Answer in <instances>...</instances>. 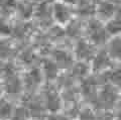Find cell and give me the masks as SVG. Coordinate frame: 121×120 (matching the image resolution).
<instances>
[{
    "label": "cell",
    "mask_w": 121,
    "mask_h": 120,
    "mask_svg": "<svg viewBox=\"0 0 121 120\" xmlns=\"http://www.w3.org/2000/svg\"><path fill=\"white\" fill-rule=\"evenodd\" d=\"M87 33L91 43L95 46L104 44L108 40V32L106 31L105 26L101 23L100 20L92 19L87 24Z\"/></svg>",
    "instance_id": "obj_1"
},
{
    "label": "cell",
    "mask_w": 121,
    "mask_h": 120,
    "mask_svg": "<svg viewBox=\"0 0 121 120\" xmlns=\"http://www.w3.org/2000/svg\"><path fill=\"white\" fill-rule=\"evenodd\" d=\"M39 23L44 27L50 26L52 21V2L51 0H43L36 5L35 15Z\"/></svg>",
    "instance_id": "obj_2"
},
{
    "label": "cell",
    "mask_w": 121,
    "mask_h": 120,
    "mask_svg": "<svg viewBox=\"0 0 121 120\" xmlns=\"http://www.w3.org/2000/svg\"><path fill=\"white\" fill-rule=\"evenodd\" d=\"M52 18L60 24H66L72 19V6L60 0L52 3Z\"/></svg>",
    "instance_id": "obj_3"
},
{
    "label": "cell",
    "mask_w": 121,
    "mask_h": 120,
    "mask_svg": "<svg viewBox=\"0 0 121 120\" xmlns=\"http://www.w3.org/2000/svg\"><path fill=\"white\" fill-rule=\"evenodd\" d=\"M94 52H95V48L92 43H89L85 39H80L76 44V57L82 62L92 60L94 58Z\"/></svg>",
    "instance_id": "obj_4"
},
{
    "label": "cell",
    "mask_w": 121,
    "mask_h": 120,
    "mask_svg": "<svg viewBox=\"0 0 121 120\" xmlns=\"http://www.w3.org/2000/svg\"><path fill=\"white\" fill-rule=\"evenodd\" d=\"M35 7L36 5H35V2L30 0H18L15 12L20 20L27 21L35 15Z\"/></svg>",
    "instance_id": "obj_5"
},
{
    "label": "cell",
    "mask_w": 121,
    "mask_h": 120,
    "mask_svg": "<svg viewBox=\"0 0 121 120\" xmlns=\"http://www.w3.org/2000/svg\"><path fill=\"white\" fill-rule=\"evenodd\" d=\"M116 9L117 7L114 2L110 1V0H103V1H100L98 3L96 12L98 13L101 19L109 20L115 15Z\"/></svg>",
    "instance_id": "obj_6"
},
{
    "label": "cell",
    "mask_w": 121,
    "mask_h": 120,
    "mask_svg": "<svg viewBox=\"0 0 121 120\" xmlns=\"http://www.w3.org/2000/svg\"><path fill=\"white\" fill-rule=\"evenodd\" d=\"M45 102L47 108L52 112L58 111L60 108V98L54 88L48 87L45 89Z\"/></svg>",
    "instance_id": "obj_7"
},
{
    "label": "cell",
    "mask_w": 121,
    "mask_h": 120,
    "mask_svg": "<svg viewBox=\"0 0 121 120\" xmlns=\"http://www.w3.org/2000/svg\"><path fill=\"white\" fill-rule=\"evenodd\" d=\"M110 66V56L107 51H100L93 58L92 68L95 72L101 70H105Z\"/></svg>",
    "instance_id": "obj_8"
},
{
    "label": "cell",
    "mask_w": 121,
    "mask_h": 120,
    "mask_svg": "<svg viewBox=\"0 0 121 120\" xmlns=\"http://www.w3.org/2000/svg\"><path fill=\"white\" fill-rule=\"evenodd\" d=\"M100 99L104 106L111 107L114 105L115 101L117 100V93L114 90V88L106 86V87L102 89L101 94H100Z\"/></svg>",
    "instance_id": "obj_9"
},
{
    "label": "cell",
    "mask_w": 121,
    "mask_h": 120,
    "mask_svg": "<svg viewBox=\"0 0 121 120\" xmlns=\"http://www.w3.org/2000/svg\"><path fill=\"white\" fill-rule=\"evenodd\" d=\"M5 90L9 94H17L21 90V82L16 75L10 74L7 75V79L5 82Z\"/></svg>",
    "instance_id": "obj_10"
},
{
    "label": "cell",
    "mask_w": 121,
    "mask_h": 120,
    "mask_svg": "<svg viewBox=\"0 0 121 120\" xmlns=\"http://www.w3.org/2000/svg\"><path fill=\"white\" fill-rule=\"evenodd\" d=\"M55 60H56V64L60 68L67 69L72 65L73 63V59H72L71 55L69 52H67L66 51L63 50H58L55 51Z\"/></svg>",
    "instance_id": "obj_11"
},
{
    "label": "cell",
    "mask_w": 121,
    "mask_h": 120,
    "mask_svg": "<svg viewBox=\"0 0 121 120\" xmlns=\"http://www.w3.org/2000/svg\"><path fill=\"white\" fill-rule=\"evenodd\" d=\"M29 28L30 24L27 21L19 20L17 23L12 25V35L15 36L16 39H23L27 35Z\"/></svg>",
    "instance_id": "obj_12"
},
{
    "label": "cell",
    "mask_w": 121,
    "mask_h": 120,
    "mask_svg": "<svg viewBox=\"0 0 121 120\" xmlns=\"http://www.w3.org/2000/svg\"><path fill=\"white\" fill-rule=\"evenodd\" d=\"M18 0H0V17L15 12Z\"/></svg>",
    "instance_id": "obj_13"
},
{
    "label": "cell",
    "mask_w": 121,
    "mask_h": 120,
    "mask_svg": "<svg viewBox=\"0 0 121 120\" xmlns=\"http://www.w3.org/2000/svg\"><path fill=\"white\" fill-rule=\"evenodd\" d=\"M14 51L13 46L8 39H0V59L7 60L12 56Z\"/></svg>",
    "instance_id": "obj_14"
},
{
    "label": "cell",
    "mask_w": 121,
    "mask_h": 120,
    "mask_svg": "<svg viewBox=\"0 0 121 120\" xmlns=\"http://www.w3.org/2000/svg\"><path fill=\"white\" fill-rule=\"evenodd\" d=\"M106 31L109 35H117L121 32V20L118 18H111L105 25Z\"/></svg>",
    "instance_id": "obj_15"
},
{
    "label": "cell",
    "mask_w": 121,
    "mask_h": 120,
    "mask_svg": "<svg viewBox=\"0 0 121 120\" xmlns=\"http://www.w3.org/2000/svg\"><path fill=\"white\" fill-rule=\"evenodd\" d=\"M43 72L45 77L50 80L56 79L59 74V68L56 63H52V61H45L43 63Z\"/></svg>",
    "instance_id": "obj_16"
},
{
    "label": "cell",
    "mask_w": 121,
    "mask_h": 120,
    "mask_svg": "<svg viewBox=\"0 0 121 120\" xmlns=\"http://www.w3.org/2000/svg\"><path fill=\"white\" fill-rule=\"evenodd\" d=\"M82 31V23L79 20H70L68 22V27L66 29V34L70 37L79 36Z\"/></svg>",
    "instance_id": "obj_17"
},
{
    "label": "cell",
    "mask_w": 121,
    "mask_h": 120,
    "mask_svg": "<svg viewBox=\"0 0 121 120\" xmlns=\"http://www.w3.org/2000/svg\"><path fill=\"white\" fill-rule=\"evenodd\" d=\"M109 56L113 58H121V37H114L109 43Z\"/></svg>",
    "instance_id": "obj_18"
},
{
    "label": "cell",
    "mask_w": 121,
    "mask_h": 120,
    "mask_svg": "<svg viewBox=\"0 0 121 120\" xmlns=\"http://www.w3.org/2000/svg\"><path fill=\"white\" fill-rule=\"evenodd\" d=\"M25 82H26V85L30 86V87L37 86L39 84H40V82H41V74L39 72V70L33 69V70L30 71V72L26 75Z\"/></svg>",
    "instance_id": "obj_19"
},
{
    "label": "cell",
    "mask_w": 121,
    "mask_h": 120,
    "mask_svg": "<svg viewBox=\"0 0 121 120\" xmlns=\"http://www.w3.org/2000/svg\"><path fill=\"white\" fill-rule=\"evenodd\" d=\"M82 91H83V94H84L86 97H88V98H93V97L95 96V93H96L95 83L91 80L85 81V83L82 86Z\"/></svg>",
    "instance_id": "obj_20"
},
{
    "label": "cell",
    "mask_w": 121,
    "mask_h": 120,
    "mask_svg": "<svg viewBox=\"0 0 121 120\" xmlns=\"http://www.w3.org/2000/svg\"><path fill=\"white\" fill-rule=\"evenodd\" d=\"M88 73V66L85 64V62H80L76 64L73 68V75L75 77L83 78Z\"/></svg>",
    "instance_id": "obj_21"
},
{
    "label": "cell",
    "mask_w": 121,
    "mask_h": 120,
    "mask_svg": "<svg viewBox=\"0 0 121 120\" xmlns=\"http://www.w3.org/2000/svg\"><path fill=\"white\" fill-rule=\"evenodd\" d=\"M0 35L9 36L12 35V24L7 22L4 17H0Z\"/></svg>",
    "instance_id": "obj_22"
},
{
    "label": "cell",
    "mask_w": 121,
    "mask_h": 120,
    "mask_svg": "<svg viewBox=\"0 0 121 120\" xmlns=\"http://www.w3.org/2000/svg\"><path fill=\"white\" fill-rule=\"evenodd\" d=\"M12 113L11 105L4 99H0V118H8Z\"/></svg>",
    "instance_id": "obj_23"
},
{
    "label": "cell",
    "mask_w": 121,
    "mask_h": 120,
    "mask_svg": "<svg viewBox=\"0 0 121 120\" xmlns=\"http://www.w3.org/2000/svg\"><path fill=\"white\" fill-rule=\"evenodd\" d=\"M107 77L108 80H110L114 85L121 87V70L111 71V72L108 73Z\"/></svg>",
    "instance_id": "obj_24"
},
{
    "label": "cell",
    "mask_w": 121,
    "mask_h": 120,
    "mask_svg": "<svg viewBox=\"0 0 121 120\" xmlns=\"http://www.w3.org/2000/svg\"><path fill=\"white\" fill-rule=\"evenodd\" d=\"M21 61L25 63V64H30L33 60H35V54H33V51H29V50H26V51H23L21 52Z\"/></svg>",
    "instance_id": "obj_25"
},
{
    "label": "cell",
    "mask_w": 121,
    "mask_h": 120,
    "mask_svg": "<svg viewBox=\"0 0 121 120\" xmlns=\"http://www.w3.org/2000/svg\"><path fill=\"white\" fill-rule=\"evenodd\" d=\"M26 117H27V114L24 109H17L13 114L12 120H26Z\"/></svg>",
    "instance_id": "obj_26"
},
{
    "label": "cell",
    "mask_w": 121,
    "mask_h": 120,
    "mask_svg": "<svg viewBox=\"0 0 121 120\" xmlns=\"http://www.w3.org/2000/svg\"><path fill=\"white\" fill-rule=\"evenodd\" d=\"M79 118H80V120H95V116L90 109H86L80 114Z\"/></svg>",
    "instance_id": "obj_27"
},
{
    "label": "cell",
    "mask_w": 121,
    "mask_h": 120,
    "mask_svg": "<svg viewBox=\"0 0 121 120\" xmlns=\"http://www.w3.org/2000/svg\"><path fill=\"white\" fill-rule=\"evenodd\" d=\"M60 1L66 3V4H68V5H70V6H76L80 0H60Z\"/></svg>",
    "instance_id": "obj_28"
},
{
    "label": "cell",
    "mask_w": 121,
    "mask_h": 120,
    "mask_svg": "<svg viewBox=\"0 0 121 120\" xmlns=\"http://www.w3.org/2000/svg\"><path fill=\"white\" fill-rule=\"evenodd\" d=\"M48 120H60L59 117H56V116H54V117H50Z\"/></svg>",
    "instance_id": "obj_29"
},
{
    "label": "cell",
    "mask_w": 121,
    "mask_h": 120,
    "mask_svg": "<svg viewBox=\"0 0 121 120\" xmlns=\"http://www.w3.org/2000/svg\"><path fill=\"white\" fill-rule=\"evenodd\" d=\"M30 1H32V2H35V3H39L41 1H43V0H30Z\"/></svg>",
    "instance_id": "obj_30"
},
{
    "label": "cell",
    "mask_w": 121,
    "mask_h": 120,
    "mask_svg": "<svg viewBox=\"0 0 121 120\" xmlns=\"http://www.w3.org/2000/svg\"><path fill=\"white\" fill-rule=\"evenodd\" d=\"M117 120H121V111L118 113V115H117Z\"/></svg>",
    "instance_id": "obj_31"
},
{
    "label": "cell",
    "mask_w": 121,
    "mask_h": 120,
    "mask_svg": "<svg viewBox=\"0 0 121 120\" xmlns=\"http://www.w3.org/2000/svg\"><path fill=\"white\" fill-rule=\"evenodd\" d=\"M0 91H1V85H0Z\"/></svg>",
    "instance_id": "obj_32"
}]
</instances>
